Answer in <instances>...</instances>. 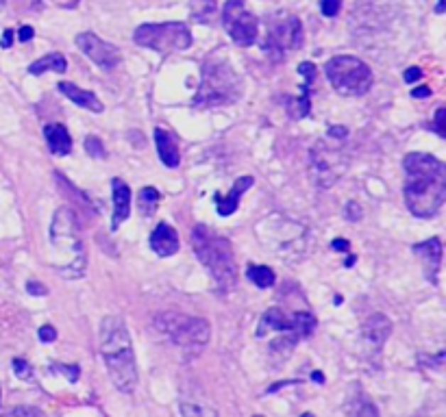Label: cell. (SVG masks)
Returning <instances> with one entry per match:
<instances>
[{
	"mask_svg": "<svg viewBox=\"0 0 446 417\" xmlns=\"http://www.w3.org/2000/svg\"><path fill=\"white\" fill-rule=\"evenodd\" d=\"M405 167V204L416 218H433L446 200V165L433 155L409 152Z\"/></svg>",
	"mask_w": 446,
	"mask_h": 417,
	"instance_id": "6da1fadb",
	"label": "cell"
},
{
	"mask_svg": "<svg viewBox=\"0 0 446 417\" xmlns=\"http://www.w3.org/2000/svg\"><path fill=\"white\" fill-rule=\"evenodd\" d=\"M100 355L114 385L122 394H131L137 385V365L133 341L122 318L107 316L100 322Z\"/></svg>",
	"mask_w": 446,
	"mask_h": 417,
	"instance_id": "7a4b0ae2",
	"label": "cell"
},
{
	"mask_svg": "<svg viewBox=\"0 0 446 417\" xmlns=\"http://www.w3.org/2000/svg\"><path fill=\"white\" fill-rule=\"evenodd\" d=\"M50 250H53V267L70 281H77L85 274L87 252L85 243L79 233V222L67 206L55 211L50 224Z\"/></svg>",
	"mask_w": 446,
	"mask_h": 417,
	"instance_id": "3957f363",
	"label": "cell"
},
{
	"mask_svg": "<svg viewBox=\"0 0 446 417\" xmlns=\"http://www.w3.org/2000/svg\"><path fill=\"white\" fill-rule=\"evenodd\" d=\"M192 246L198 261L214 276L216 285L224 291L233 289L237 283V265H235L231 241L214 233L210 226L196 224L192 230Z\"/></svg>",
	"mask_w": 446,
	"mask_h": 417,
	"instance_id": "277c9868",
	"label": "cell"
},
{
	"mask_svg": "<svg viewBox=\"0 0 446 417\" xmlns=\"http://www.w3.org/2000/svg\"><path fill=\"white\" fill-rule=\"evenodd\" d=\"M242 98V79L227 59H210L200 70L194 107H227Z\"/></svg>",
	"mask_w": 446,
	"mask_h": 417,
	"instance_id": "5b68a950",
	"label": "cell"
},
{
	"mask_svg": "<svg viewBox=\"0 0 446 417\" xmlns=\"http://www.w3.org/2000/svg\"><path fill=\"white\" fill-rule=\"evenodd\" d=\"M325 74L331 83V87L342 96H364L372 87V70L366 61L351 57V55H339L327 61Z\"/></svg>",
	"mask_w": 446,
	"mask_h": 417,
	"instance_id": "8992f818",
	"label": "cell"
},
{
	"mask_svg": "<svg viewBox=\"0 0 446 417\" xmlns=\"http://www.w3.org/2000/svg\"><path fill=\"white\" fill-rule=\"evenodd\" d=\"M157 330H161L170 341L177 343L183 350H202L210 341L212 328L210 322L202 318L183 316V313H159L153 320Z\"/></svg>",
	"mask_w": 446,
	"mask_h": 417,
	"instance_id": "52a82bcc",
	"label": "cell"
},
{
	"mask_svg": "<svg viewBox=\"0 0 446 417\" xmlns=\"http://www.w3.org/2000/svg\"><path fill=\"white\" fill-rule=\"evenodd\" d=\"M133 42L159 55H173L192 46V30L185 22L142 24L133 33Z\"/></svg>",
	"mask_w": 446,
	"mask_h": 417,
	"instance_id": "ba28073f",
	"label": "cell"
},
{
	"mask_svg": "<svg viewBox=\"0 0 446 417\" xmlns=\"http://www.w3.org/2000/svg\"><path fill=\"white\" fill-rule=\"evenodd\" d=\"M303 44V24L298 16L290 11H274L266 18V40H263V52L281 61L288 52L300 48Z\"/></svg>",
	"mask_w": 446,
	"mask_h": 417,
	"instance_id": "9c48e42d",
	"label": "cell"
},
{
	"mask_svg": "<svg viewBox=\"0 0 446 417\" xmlns=\"http://www.w3.org/2000/svg\"><path fill=\"white\" fill-rule=\"evenodd\" d=\"M220 22L237 46H253L257 42L259 20L246 11V0H224Z\"/></svg>",
	"mask_w": 446,
	"mask_h": 417,
	"instance_id": "30bf717a",
	"label": "cell"
},
{
	"mask_svg": "<svg viewBox=\"0 0 446 417\" xmlns=\"http://www.w3.org/2000/svg\"><path fill=\"white\" fill-rule=\"evenodd\" d=\"M270 220L281 233L279 235L270 233V237H261L263 246H268L274 252H281L285 257H294V250H298L300 255L307 243V230L300 224H294L292 220H285L281 216H270Z\"/></svg>",
	"mask_w": 446,
	"mask_h": 417,
	"instance_id": "8fae6325",
	"label": "cell"
},
{
	"mask_svg": "<svg viewBox=\"0 0 446 417\" xmlns=\"http://www.w3.org/2000/svg\"><path fill=\"white\" fill-rule=\"evenodd\" d=\"M347 169V161H342V152L337 148H329L325 142L314 146L312 150V177L318 183V187H331L342 172Z\"/></svg>",
	"mask_w": 446,
	"mask_h": 417,
	"instance_id": "7c38bea8",
	"label": "cell"
},
{
	"mask_svg": "<svg viewBox=\"0 0 446 417\" xmlns=\"http://www.w3.org/2000/svg\"><path fill=\"white\" fill-rule=\"evenodd\" d=\"M77 46L89 61H94L100 70H105V72H111L120 63V50L114 44L100 40L94 33L77 35Z\"/></svg>",
	"mask_w": 446,
	"mask_h": 417,
	"instance_id": "4fadbf2b",
	"label": "cell"
},
{
	"mask_svg": "<svg viewBox=\"0 0 446 417\" xmlns=\"http://www.w3.org/2000/svg\"><path fill=\"white\" fill-rule=\"evenodd\" d=\"M392 333V322L384 316V313H372V316L361 326V341L370 348V350H381V345L388 341Z\"/></svg>",
	"mask_w": 446,
	"mask_h": 417,
	"instance_id": "5bb4252c",
	"label": "cell"
},
{
	"mask_svg": "<svg viewBox=\"0 0 446 417\" xmlns=\"http://www.w3.org/2000/svg\"><path fill=\"white\" fill-rule=\"evenodd\" d=\"M411 250H414L416 257H420L427 281L437 285V272H440V265H442V241L437 237H431L429 241L416 243Z\"/></svg>",
	"mask_w": 446,
	"mask_h": 417,
	"instance_id": "9a60e30c",
	"label": "cell"
},
{
	"mask_svg": "<svg viewBox=\"0 0 446 417\" xmlns=\"http://www.w3.org/2000/svg\"><path fill=\"white\" fill-rule=\"evenodd\" d=\"M268 333H292V335H296V330H294V324H292V316H285V313L281 311V308H277V306H272V308H268L263 316H261V320H259V326H257V330H255V337L257 339H261V337H266ZM298 337V335H296ZM300 339V337H298Z\"/></svg>",
	"mask_w": 446,
	"mask_h": 417,
	"instance_id": "2e32d148",
	"label": "cell"
},
{
	"mask_svg": "<svg viewBox=\"0 0 446 417\" xmlns=\"http://www.w3.org/2000/svg\"><path fill=\"white\" fill-rule=\"evenodd\" d=\"M151 248L159 255V257H173L179 252V235L177 230L161 222L155 226V230L151 233Z\"/></svg>",
	"mask_w": 446,
	"mask_h": 417,
	"instance_id": "e0dca14e",
	"label": "cell"
},
{
	"mask_svg": "<svg viewBox=\"0 0 446 417\" xmlns=\"http://www.w3.org/2000/svg\"><path fill=\"white\" fill-rule=\"evenodd\" d=\"M114 189V216H111V230H118L120 224L131 216V189L122 179L111 181Z\"/></svg>",
	"mask_w": 446,
	"mask_h": 417,
	"instance_id": "ac0fdd59",
	"label": "cell"
},
{
	"mask_svg": "<svg viewBox=\"0 0 446 417\" xmlns=\"http://www.w3.org/2000/svg\"><path fill=\"white\" fill-rule=\"evenodd\" d=\"M255 185V179L253 177H239L235 183H233V189L227 198L222 196H216V204H218V216L222 218H229L237 211L239 206V200H242L244 191H249L251 187Z\"/></svg>",
	"mask_w": 446,
	"mask_h": 417,
	"instance_id": "d6986e66",
	"label": "cell"
},
{
	"mask_svg": "<svg viewBox=\"0 0 446 417\" xmlns=\"http://www.w3.org/2000/svg\"><path fill=\"white\" fill-rule=\"evenodd\" d=\"M59 91L65 96V98H70L77 107H81V109H87V111H94V113H102V102L98 100V96L94 94V91H87V89H81V87H77L75 83H67V81H61L59 85Z\"/></svg>",
	"mask_w": 446,
	"mask_h": 417,
	"instance_id": "ffe728a7",
	"label": "cell"
},
{
	"mask_svg": "<svg viewBox=\"0 0 446 417\" xmlns=\"http://www.w3.org/2000/svg\"><path fill=\"white\" fill-rule=\"evenodd\" d=\"M44 137H46V144H48L53 155L65 157V155L72 152V137L63 124H46L44 126Z\"/></svg>",
	"mask_w": 446,
	"mask_h": 417,
	"instance_id": "44dd1931",
	"label": "cell"
},
{
	"mask_svg": "<svg viewBox=\"0 0 446 417\" xmlns=\"http://www.w3.org/2000/svg\"><path fill=\"white\" fill-rule=\"evenodd\" d=\"M155 144H157L159 159H161V163H163L165 167H177V165L181 163L177 142H175V137L170 135L168 130L155 128Z\"/></svg>",
	"mask_w": 446,
	"mask_h": 417,
	"instance_id": "7402d4cb",
	"label": "cell"
},
{
	"mask_svg": "<svg viewBox=\"0 0 446 417\" xmlns=\"http://www.w3.org/2000/svg\"><path fill=\"white\" fill-rule=\"evenodd\" d=\"M65 67H67L65 57L59 55V52H50V55H46L38 61H33L28 65V74H33V77H40L44 72H59L61 74V72H65Z\"/></svg>",
	"mask_w": 446,
	"mask_h": 417,
	"instance_id": "603a6c76",
	"label": "cell"
},
{
	"mask_svg": "<svg viewBox=\"0 0 446 417\" xmlns=\"http://www.w3.org/2000/svg\"><path fill=\"white\" fill-rule=\"evenodd\" d=\"M190 9L194 22L210 24L218 13V3L216 0H190Z\"/></svg>",
	"mask_w": 446,
	"mask_h": 417,
	"instance_id": "cb8c5ba5",
	"label": "cell"
},
{
	"mask_svg": "<svg viewBox=\"0 0 446 417\" xmlns=\"http://www.w3.org/2000/svg\"><path fill=\"white\" fill-rule=\"evenodd\" d=\"M292 324H294V330L296 335L303 339V337H312L314 330H316V318L312 316L310 311H296L292 313Z\"/></svg>",
	"mask_w": 446,
	"mask_h": 417,
	"instance_id": "d4e9b609",
	"label": "cell"
},
{
	"mask_svg": "<svg viewBox=\"0 0 446 417\" xmlns=\"http://www.w3.org/2000/svg\"><path fill=\"white\" fill-rule=\"evenodd\" d=\"M310 111H312V107H310V85H303L300 87V96L290 102L288 113L294 120H303V118L310 116Z\"/></svg>",
	"mask_w": 446,
	"mask_h": 417,
	"instance_id": "484cf974",
	"label": "cell"
},
{
	"mask_svg": "<svg viewBox=\"0 0 446 417\" xmlns=\"http://www.w3.org/2000/svg\"><path fill=\"white\" fill-rule=\"evenodd\" d=\"M157 204H159V191L155 187H144L140 196H137V208H140V213L144 218H151L157 211Z\"/></svg>",
	"mask_w": 446,
	"mask_h": 417,
	"instance_id": "4316f807",
	"label": "cell"
},
{
	"mask_svg": "<svg viewBox=\"0 0 446 417\" xmlns=\"http://www.w3.org/2000/svg\"><path fill=\"white\" fill-rule=\"evenodd\" d=\"M246 276L251 278V283H255L261 289H268L274 285V272L268 265H249Z\"/></svg>",
	"mask_w": 446,
	"mask_h": 417,
	"instance_id": "83f0119b",
	"label": "cell"
},
{
	"mask_svg": "<svg viewBox=\"0 0 446 417\" xmlns=\"http://www.w3.org/2000/svg\"><path fill=\"white\" fill-rule=\"evenodd\" d=\"M181 415L183 417H218V413L214 408L192 404V402H181Z\"/></svg>",
	"mask_w": 446,
	"mask_h": 417,
	"instance_id": "f1b7e54d",
	"label": "cell"
},
{
	"mask_svg": "<svg viewBox=\"0 0 446 417\" xmlns=\"http://www.w3.org/2000/svg\"><path fill=\"white\" fill-rule=\"evenodd\" d=\"M85 152H87L89 157H94V159H105V157H107L105 146H102V142H100L98 137H94V135H89V137L85 139Z\"/></svg>",
	"mask_w": 446,
	"mask_h": 417,
	"instance_id": "f546056e",
	"label": "cell"
},
{
	"mask_svg": "<svg viewBox=\"0 0 446 417\" xmlns=\"http://www.w3.org/2000/svg\"><path fill=\"white\" fill-rule=\"evenodd\" d=\"M3 417H46V413L36 406H13Z\"/></svg>",
	"mask_w": 446,
	"mask_h": 417,
	"instance_id": "4dcf8cb0",
	"label": "cell"
},
{
	"mask_svg": "<svg viewBox=\"0 0 446 417\" xmlns=\"http://www.w3.org/2000/svg\"><path fill=\"white\" fill-rule=\"evenodd\" d=\"M351 417H379V411H376V406L368 400H364L361 404H357L351 413Z\"/></svg>",
	"mask_w": 446,
	"mask_h": 417,
	"instance_id": "1f68e13d",
	"label": "cell"
},
{
	"mask_svg": "<svg viewBox=\"0 0 446 417\" xmlns=\"http://www.w3.org/2000/svg\"><path fill=\"white\" fill-rule=\"evenodd\" d=\"M342 9V0H320V11L327 18H335Z\"/></svg>",
	"mask_w": 446,
	"mask_h": 417,
	"instance_id": "d6a6232c",
	"label": "cell"
},
{
	"mask_svg": "<svg viewBox=\"0 0 446 417\" xmlns=\"http://www.w3.org/2000/svg\"><path fill=\"white\" fill-rule=\"evenodd\" d=\"M13 372H16V376L22 378V380L33 378V367H31L24 359H13Z\"/></svg>",
	"mask_w": 446,
	"mask_h": 417,
	"instance_id": "836d02e7",
	"label": "cell"
},
{
	"mask_svg": "<svg viewBox=\"0 0 446 417\" xmlns=\"http://www.w3.org/2000/svg\"><path fill=\"white\" fill-rule=\"evenodd\" d=\"M53 372L65 374L67 378H70V382H77L79 380V365H59V363H53Z\"/></svg>",
	"mask_w": 446,
	"mask_h": 417,
	"instance_id": "e575fe53",
	"label": "cell"
},
{
	"mask_svg": "<svg viewBox=\"0 0 446 417\" xmlns=\"http://www.w3.org/2000/svg\"><path fill=\"white\" fill-rule=\"evenodd\" d=\"M444 118H446V109H444V107H440V109H437V113H435V122H433V126H431V128H433L440 137H446Z\"/></svg>",
	"mask_w": 446,
	"mask_h": 417,
	"instance_id": "d590c367",
	"label": "cell"
},
{
	"mask_svg": "<svg viewBox=\"0 0 446 417\" xmlns=\"http://www.w3.org/2000/svg\"><path fill=\"white\" fill-rule=\"evenodd\" d=\"M298 74H303L307 79V85H312L314 77H316V65L314 63H300L298 65Z\"/></svg>",
	"mask_w": 446,
	"mask_h": 417,
	"instance_id": "8d00e7d4",
	"label": "cell"
},
{
	"mask_svg": "<svg viewBox=\"0 0 446 417\" xmlns=\"http://www.w3.org/2000/svg\"><path fill=\"white\" fill-rule=\"evenodd\" d=\"M26 291H28L31 296H38V298L48 294V289H46L40 281H28V283H26Z\"/></svg>",
	"mask_w": 446,
	"mask_h": 417,
	"instance_id": "74e56055",
	"label": "cell"
},
{
	"mask_svg": "<svg viewBox=\"0 0 446 417\" xmlns=\"http://www.w3.org/2000/svg\"><path fill=\"white\" fill-rule=\"evenodd\" d=\"M40 339H42V341H46V343L55 341V339H57V330H55V326H50V324L42 326V328H40Z\"/></svg>",
	"mask_w": 446,
	"mask_h": 417,
	"instance_id": "f35d334b",
	"label": "cell"
},
{
	"mask_svg": "<svg viewBox=\"0 0 446 417\" xmlns=\"http://www.w3.org/2000/svg\"><path fill=\"white\" fill-rule=\"evenodd\" d=\"M347 218L349 220H359L361 218V206L357 202H349L347 204Z\"/></svg>",
	"mask_w": 446,
	"mask_h": 417,
	"instance_id": "ab89813d",
	"label": "cell"
},
{
	"mask_svg": "<svg viewBox=\"0 0 446 417\" xmlns=\"http://www.w3.org/2000/svg\"><path fill=\"white\" fill-rule=\"evenodd\" d=\"M349 135V130L344 126H331L329 128V139H344Z\"/></svg>",
	"mask_w": 446,
	"mask_h": 417,
	"instance_id": "60d3db41",
	"label": "cell"
},
{
	"mask_svg": "<svg viewBox=\"0 0 446 417\" xmlns=\"http://www.w3.org/2000/svg\"><path fill=\"white\" fill-rule=\"evenodd\" d=\"M420 77H423L420 67H409L407 72H405V83H414V81H418Z\"/></svg>",
	"mask_w": 446,
	"mask_h": 417,
	"instance_id": "b9f144b4",
	"label": "cell"
},
{
	"mask_svg": "<svg viewBox=\"0 0 446 417\" xmlns=\"http://www.w3.org/2000/svg\"><path fill=\"white\" fill-rule=\"evenodd\" d=\"M33 35H36V30H33V26H22L20 33H18V40L20 42H31Z\"/></svg>",
	"mask_w": 446,
	"mask_h": 417,
	"instance_id": "7bdbcfd3",
	"label": "cell"
},
{
	"mask_svg": "<svg viewBox=\"0 0 446 417\" xmlns=\"http://www.w3.org/2000/svg\"><path fill=\"white\" fill-rule=\"evenodd\" d=\"M431 96V89L427 85H420L416 89H411V98H429Z\"/></svg>",
	"mask_w": 446,
	"mask_h": 417,
	"instance_id": "ee69618b",
	"label": "cell"
},
{
	"mask_svg": "<svg viewBox=\"0 0 446 417\" xmlns=\"http://www.w3.org/2000/svg\"><path fill=\"white\" fill-rule=\"evenodd\" d=\"M11 44H13V30L7 28V30L3 33V40H0V46H3V48H9Z\"/></svg>",
	"mask_w": 446,
	"mask_h": 417,
	"instance_id": "f6af8a7d",
	"label": "cell"
},
{
	"mask_svg": "<svg viewBox=\"0 0 446 417\" xmlns=\"http://www.w3.org/2000/svg\"><path fill=\"white\" fill-rule=\"evenodd\" d=\"M331 248L333 250H349V241L347 239H333V243H331Z\"/></svg>",
	"mask_w": 446,
	"mask_h": 417,
	"instance_id": "bcb514c9",
	"label": "cell"
},
{
	"mask_svg": "<svg viewBox=\"0 0 446 417\" xmlns=\"http://www.w3.org/2000/svg\"><path fill=\"white\" fill-rule=\"evenodd\" d=\"M57 5H61V7H77L79 5V0H55Z\"/></svg>",
	"mask_w": 446,
	"mask_h": 417,
	"instance_id": "7dc6e473",
	"label": "cell"
},
{
	"mask_svg": "<svg viewBox=\"0 0 446 417\" xmlns=\"http://www.w3.org/2000/svg\"><path fill=\"white\" fill-rule=\"evenodd\" d=\"M312 378H314L316 382H322V380H325V376H322L320 372H314V374H312Z\"/></svg>",
	"mask_w": 446,
	"mask_h": 417,
	"instance_id": "c3c4849f",
	"label": "cell"
},
{
	"mask_svg": "<svg viewBox=\"0 0 446 417\" xmlns=\"http://www.w3.org/2000/svg\"><path fill=\"white\" fill-rule=\"evenodd\" d=\"M353 263H355V257H353V255H351V257H349V259H347V267H351V265H353Z\"/></svg>",
	"mask_w": 446,
	"mask_h": 417,
	"instance_id": "681fc988",
	"label": "cell"
},
{
	"mask_svg": "<svg viewBox=\"0 0 446 417\" xmlns=\"http://www.w3.org/2000/svg\"><path fill=\"white\" fill-rule=\"evenodd\" d=\"M303 417H314V415H312V413H305Z\"/></svg>",
	"mask_w": 446,
	"mask_h": 417,
	"instance_id": "f907efd6",
	"label": "cell"
},
{
	"mask_svg": "<svg viewBox=\"0 0 446 417\" xmlns=\"http://www.w3.org/2000/svg\"><path fill=\"white\" fill-rule=\"evenodd\" d=\"M5 5V0H0V7H3Z\"/></svg>",
	"mask_w": 446,
	"mask_h": 417,
	"instance_id": "816d5d0a",
	"label": "cell"
},
{
	"mask_svg": "<svg viewBox=\"0 0 446 417\" xmlns=\"http://www.w3.org/2000/svg\"><path fill=\"white\" fill-rule=\"evenodd\" d=\"M257 417H259V415H257Z\"/></svg>",
	"mask_w": 446,
	"mask_h": 417,
	"instance_id": "f5cc1de1",
	"label": "cell"
}]
</instances>
